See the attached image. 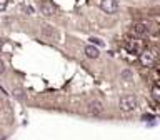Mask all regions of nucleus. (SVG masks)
<instances>
[{
    "mask_svg": "<svg viewBox=\"0 0 160 140\" xmlns=\"http://www.w3.org/2000/svg\"><path fill=\"white\" fill-rule=\"evenodd\" d=\"M83 52H85V55H87L88 58H97V57H98V48L95 47V45H92V43L87 45Z\"/></svg>",
    "mask_w": 160,
    "mask_h": 140,
    "instance_id": "9",
    "label": "nucleus"
},
{
    "mask_svg": "<svg viewBox=\"0 0 160 140\" xmlns=\"http://www.w3.org/2000/svg\"><path fill=\"white\" fill-rule=\"evenodd\" d=\"M137 105H138V100L135 95H122L118 100V107L122 112H133L135 108H137Z\"/></svg>",
    "mask_w": 160,
    "mask_h": 140,
    "instance_id": "1",
    "label": "nucleus"
},
{
    "mask_svg": "<svg viewBox=\"0 0 160 140\" xmlns=\"http://www.w3.org/2000/svg\"><path fill=\"white\" fill-rule=\"evenodd\" d=\"M7 3H8V0H0V12H3L7 8Z\"/></svg>",
    "mask_w": 160,
    "mask_h": 140,
    "instance_id": "14",
    "label": "nucleus"
},
{
    "mask_svg": "<svg viewBox=\"0 0 160 140\" xmlns=\"http://www.w3.org/2000/svg\"><path fill=\"white\" fill-rule=\"evenodd\" d=\"M143 40H130V42L127 43V50H130V52H133V53H142V48H143Z\"/></svg>",
    "mask_w": 160,
    "mask_h": 140,
    "instance_id": "6",
    "label": "nucleus"
},
{
    "mask_svg": "<svg viewBox=\"0 0 160 140\" xmlns=\"http://www.w3.org/2000/svg\"><path fill=\"white\" fill-rule=\"evenodd\" d=\"M2 47H3V40L0 38V50H2Z\"/></svg>",
    "mask_w": 160,
    "mask_h": 140,
    "instance_id": "18",
    "label": "nucleus"
},
{
    "mask_svg": "<svg viewBox=\"0 0 160 140\" xmlns=\"http://www.w3.org/2000/svg\"><path fill=\"white\" fill-rule=\"evenodd\" d=\"M100 8L105 13L112 15L118 10V3H117V0H100Z\"/></svg>",
    "mask_w": 160,
    "mask_h": 140,
    "instance_id": "3",
    "label": "nucleus"
},
{
    "mask_svg": "<svg viewBox=\"0 0 160 140\" xmlns=\"http://www.w3.org/2000/svg\"><path fill=\"white\" fill-rule=\"evenodd\" d=\"M25 12H28V13H33V8H32V7H25Z\"/></svg>",
    "mask_w": 160,
    "mask_h": 140,
    "instance_id": "16",
    "label": "nucleus"
},
{
    "mask_svg": "<svg viewBox=\"0 0 160 140\" xmlns=\"http://www.w3.org/2000/svg\"><path fill=\"white\" fill-rule=\"evenodd\" d=\"M142 118H143V120H150V118H153V117H152V115H143Z\"/></svg>",
    "mask_w": 160,
    "mask_h": 140,
    "instance_id": "17",
    "label": "nucleus"
},
{
    "mask_svg": "<svg viewBox=\"0 0 160 140\" xmlns=\"http://www.w3.org/2000/svg\"><path fill=\"white\" fill-rule=\"evenodd\" d=\"M132 78H133L132 70H130V68H125V70H122V80H125V82H132Z\"/></svg>",
    "mask_w": 160,
    "mask_h": 140,
    "instance_id": "10",
    "label": "nucleus"
},
{
    "mask_svg": "<svg viewBox=\"0 0 160 140\" xmlns=\"http://www.w3.org/2000/svg\"><path fill=\"white\" fill-rule=\"evenodd\" d=\"M152 93H153V97L157 98V100H160V88L158 87H153L152 88Z\"/></svg>",
    "mask_w": 160,
    "mask_h": 140,
    "instance_id": "13",
    "label": "nucleus"
},
{
    "mask_svg": "<svg viewBox=\"0 0 160 140\" xmlns=\"http://www.w3.org/2000/svg\"><path fill=\"white\" fill-rule=\"evenodd\" d=\"M42 33L45 35V37L53 38V40L58 38V32H57V30H55L53 27H50V25H43V27H42Z\"/></svg>",
    "mask_w": 160,
    "mask_h": 140,
    "instance_id": "8",
    "label": "nucleus"
},
{
    "mask_svg": "<svg viewBox=\"0 0 160 140\" xmlns=\"http://www.w3.org/2000/svg\"><path fill=\"white\" fill-rule=\"evenodd\" d=\"M132 32L137 35V37H145V35H150V33H148V25H147V22L135 23L133 27H132Z\"/></svg>",
    "mask_w": 160,
    "mask_h": 140,
    "instance_id": "5",
    "label": "nucleus"
},
{
    "mask_svg": "<svg viewBox=\"0 0 160 140\" xmlns=\"http://www.w3.org/2000/svg\"><path fill=\"white\" fill-rule=\"evenodd\" d=\"M13 97L17 98V100H23L25 98V95H23V90L22 88H13Z\"/></svg>",
    "mask_w": 160,
    "mask_h": 140,
    "instance_id": "11",
    "label": "nucleus"
},
{
    "mask_svg": "<svg viewBox=\"0 0 160 140\" xmlns=\"http://www.w3.org/2000/svg\"><path fill=\"white\" fill-rule=\"evenodd\" d=\"M102 112H103V103L100 100H90L87 103V113L97 117V115H102Z\"/></svg>",
    "mask_w": 160,
    "mask_h": 140,
    "instance_id": "2",
    "label": "nucleus"
},
{
    "mask_svg": "<svg viewBox=\"0 0 160 140\" xmlns=\"http://www.w3.org/2000/svg\"><path fill=\"white\" fill-rule=\"evenodd\" d=\"M140 62H142V65H145V67H152L153 62H155V53L152 50H145V52L140 53Z\"/></svg>",
    "mask_w": 160,
    "mask_h": 140,
    "instance_id": "4",
    "label": "nucleus"
},
{
    "mask_svg": "<svg viewBox=\"0 0 160 140\" xmlns=\"http://www.w3.org/2000/svg\"><path fill=\"white\" fill-rule=\"evenodd\" d=\"M90 42H92V45H100V47H103V42L100 38H97V37H92V38H90Z\"/></svg>",
    "mask_w": 160,
    "mask_h": 140,
    "instance_id": "12",
    "label": "nucleus"
},
{
    "mask_svg": "<svg viewBox=\"0 0 160 140\" xmlns=\"http://www.w3.org/2000/svg\"><path fill=\"white\" fill-rule=\"evenodd\" d=\"M5 72V65H3V62H2V60H0V75H2Z\"/></svg>",
    "mask_w": 160,
    "mask_h": 140,
    "instance_id": "15",
    "label": "nucleus"
},
{
    "mask_svg": "<svg viewBox=\"0 0 160 140\" xmlns=\"http://www.w3.org/2000/svg\"><path fill=\"white\" fill-rule=\"evenodd\" d=\"M40 10H42V13L47 15V17H52V15H55V12H57L55 5L52 2H48V0H45V2L40 3Z\"/></svg>",
    "mask_w": 160,
    "mask_h": 140,
    "instance_id": "7",
    "label": "nucleus"
}]
</instances>
